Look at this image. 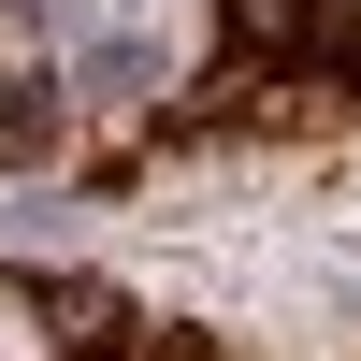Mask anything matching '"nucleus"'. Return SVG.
I'll return each mask as SVG.
<instances>
[{"label":"nucleus","instance_id":"obj_1","mask_svg":"<svg viewBox=\"0 0 361 361\" xmlns=\"http://www.w3.org/2000/svg\"><path fill=\"white\" fill-rule=\"evenodd\" d=\"M29 304H44V333H58V347H130V304H116L102 275H44Z\"/></svg>","mask_w":361,"mask_h":361},{"label":"nucleus","instance_id":"obj_2","mask_svg":"<svg viewBox=\"0 0 361 361\" xmlns=\"http://www.w3.org/2000/svg\"><path fill=\"white\" fill-rule=\"evenodd\" d=\"M217 15H231V73H260V58H304L318 0H217Z\"/></svg>","mask_w":361,"mask_h":361},{"label":"nucleus","instance_id":"obj_3","mask_svg":"<svg viewBox=\"0 0 361 361\" xmlns=\"http://www.w3.org/2000/svg\"><path fill=\"white\" fill-rule=\"evenodd\" d=\"M44 130H58V102H44V87H15V102H0V159H29Z\"/></svg>","mask_w":361,"mask_h":361},{"label":"nucleus","instance_id":"obj_4","mask_svg":"<svg viewBox=\"0 0 361 361\" xmlns=\"http://www.w3.org/2000/svg\"><path fill=\"white\" fill-rule=\"evenodd\" d=\"M173 361H202V347H173Z\"/></svg>","mask_w":361,"mask_h":361}]
</instances>
